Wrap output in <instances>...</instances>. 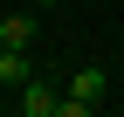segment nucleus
Returning a JSON list of instances; mask_svg holds the SVG:
<instances>
[{
	"label": "nucleus",
	"mask_w": 124,
	"mask_h": 117,
	"mask_svg": "<svg viewBox=\"0 0 124 117\" xmlns=\"http://www.w3.org/2000/svg\"><path fill=\"white\" fill-rule=\"evenodd\" d=\"M55 103H62V96H55L48 76H28L21 83V117H55Z\"/></svg>",
	"instance_id": "2"
},
{
	"label": "nucleus",
	"mask_w": 124,
	"mask_h": 117,
	"mask_svg": "<svg viewBox=\"0 0 124 117\" xmlns=\"http://www.w3.org/2000/svg\"><path fill=\"white\" fill-rule=\"evenodd\" d=\"M103 90H110V76H103L97 62L69 69V96H76V103H90V110H97V103H103Z\"/></svg>",
	"instance_id": "1"
},
{
	"label": "nucleus",
	"mask_w": 124,
	"mask_h": 117,
	"mask_svg": "<svg viewBox=\"0 0 124 117\" xmlns=\"http://www.w3.org/2000/svg\"><path fill=\"white\" fill-rule=\"evenodd\" d=\"M35 35H41L35 14H0V48H35Z\"/></svg>",
	"instance_id": "3"
},
{
	"label": "nucleus",
	"mask_w": 124,
	"mask_h": 117,
	"mask_svg": "<svg viewBox=\"0 0 124 117\" xmlns=\"http://www.w3.org/2000/svg\"><path fill=\"white\" fill-rule=\"evenodd\" d=\"M28 76H35V62H28V48H0V83H7V90H21Z\"/></svg>",
	"instance_id": "4"
},
{
	"label": "nucleus",
	"mask_w": 124,
	"mask_h": 117,
	"mask_svg": "<svg viewBox=\"0 0 124 117\" xmlns=\"http://www.w3.org/2000/svg\"><path fill=\"white\" fill-rule=\"evenodd\" d=\"M35 7H62V0H35Z\"/></svg>",
	"instance_id": "5"
}]
</instances>
